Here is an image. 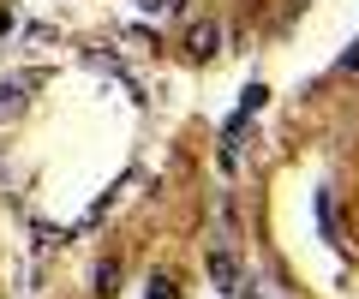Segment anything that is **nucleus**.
<instances>
[{
	"label": "nucleus",
	"mask_w": 359,
	"mask_h": 299,
	"mask_svg": "<svg viewBox=\"0 0 359 299\" xmlns=\"http://www.w3.org/2000/svg\"><path fill=\"white\" fill-rule=\"evenodd\" d=\"M216 42H222V30L210 25V18L186 30V54H192V60H210V54H216Z\"/></svg>",
	"instance_id": "f257e3e1"
},
{
	"label": "nucleus",
	"mask_w": 359,
	"mask_h": 299,
	"mask_svg": "<svg viewBox=\"0 0 359 299\" xmlns=\"http://www.w3.org/2000/svg\"><path fill=\"white\" fill-rule=\"evenodd\" d=\"M318 228L330 246H341V234H335V192H318Z\"/></svg>",
	"instance_id": "f03ea898"
},
{
	"label": "nucleus",
	"mask_w": 359,
	"mask_h": 299,
	"mask_svg": "<svg viewBox=\"0 0 359 299\" xmlns=\"http://www.w3.org/2000/svg\"><path fill=\"white\" fill-rule=\"evenodd\" d=\"M210 275H216V287H240V270H233L228 251H216V258H210Z\"/></svg>",
	"instance_id": "7ed1b4c3"
},
{
	"label": "nucleus",
	"mask_w": 359,
	"mask_h": 299,
	"mask_svg": "<svg viewBox=\"0 0 359 299\" xmlns=\"http://www.w3.org/2000/svg\"><path fill=\"white\" fill-rule=\"evenodd\" d=\"M114 281H120V270H114V263H96V293H114Z\"/></svg>",
	"instance_id": "20e7f679"
},
{
	"label": "nucleus",
	"mask_w": 359,
	"mask_h": 299,
	"mask_svg": "<svg viewBox=\"0 0 359 299\" xmlns=\"http://www.w3.org/2000/svg\"><path fill=\"white\" fill-rule=\"evenodd\" d=\"M132 6H144V13H180L186 0H132Z\"/></svg>",
	"instance_id": "39448f33"
},
{
	"label": "nucleus",
	"mask_w": 359,
	"mask_h": 299,
	"mask_svg": "<svg viewBox=\"0 0 359 299\" xmlns=\"http://www.w3.org/2000/svg\"><path fill=\"white\" fill-rule=\"evenodd\" d=\"M150 299H174V281L168 275H150Z\"/></svg>",
	"instance_id": "423d86ee"
},
{
	"label": "nucleus",
	"mask_w": 359,
	"mask_h": 299,
	"mask_svg": "<svg viewBox=\"0 0 359 299\" xmlns=\"http://www.w3.org/2000/svg\"><path fill=\"white\" fill-rule=\"evenodd\" d=\"M335 66H341V72H359V42H353V48H347V54H341Z\"/></svg>",
	"instance_id": "0eeeda50"
}]
</instances>
